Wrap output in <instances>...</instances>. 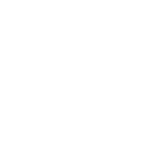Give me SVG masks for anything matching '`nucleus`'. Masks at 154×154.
I'll return each instance as SVG.
<instances>
[]
</instances>
